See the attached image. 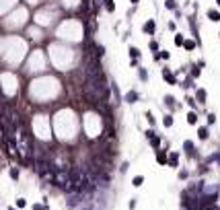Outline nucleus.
<instances>
[{"label": "nucleus", "instance_id": "f257e3e1", "mask_svg": "<svg viewBox=\"0 0 220 210\" xmlns=\"http://www.w3.org/2000/svg\"><path fill=\"white\" fill-rule=\"evenodd\" d=\"M146 138H150V144L154 146V148H159V146H161V138H159L154 132H152V130H150V132H146Z\"/></svg>", "mask_w": 220, "mask_h": 210}, {"label": "nucleus", "instance_id": "f03ea898", "mask_svg": "<svg viewBox=\"0 0 220 210\" xmlns=\"http://www.w3.org/2000/svg\"><path fill=\"white\" fill-rule=\"evenodd\" d=\"M142 29H144V33H148V35H152V33H154V31H157V25H154V21H148V23H146V25H144Z\"/></svg>", "mask_w": 220, "mask_h": 210}, {"label": "nucleus", "instance_id": "7ed1b4c3", "mask_svg": "<svg viewBox=\"0 0 220 210\" xmlns=\"http://www.w3.org/2000/svg\"><path fill=\"white\" fill-rule=\"evenodd\" d=\"M163 78H165L169 85H175V76H173L171 70H163Z\"/></svg>", "mask_w": 220, "mask_h": 210}, {"label": "nucleus", "instance_id": "20e7f679", "mask_svg": "<svg viewBox=\"0 0 220 210\" xmlns=\"http://www.w3.org/2000/svg\"><path fill=\"white\" fill-rule=\"evenodd\" d=\"M157 163H159V165H167V163H169V157L165 155V150H161L157 155Z\"/></svg>", "mask_w": 220, "mask_h": 210}, {"label": "nucleus", "instance_id": "39448f33", "mask_svg": "<svg viewBox=\"0 0 220 210\" xmlns=\"http://www.w3.org/2000/svg\"><path fill=\"white\" fill-rule=\"evenodd\" d=\"M187 124H189V126H195V124H197V115H195V111H189V113H187Z\"/></svg>", "mask_w": 220, "mask_h": 210}, {"label": "nucleus", "instance_id": "423d86ee", "mask_svg": "<svg viewBox=\"0 0 220 210\" xmlns=\"http://www.w3.org/2000/svg\"><path fill=\"white\" fill-rule=\"evenodd\" d=\"M177 163H179V155H177V152H171V157H169V165H171V167H177Z\"/></svg>", "mask_w": 220, "mask_h": 210}, {"label": "nucleus", "instance_id": "0eeeda50", "mask_svg": "<svg viewBox=\"0 0 220 210\" xmlns=\"http://www.w3.org/2000/svg\"><path fill=\"white\" fill-rule=\"evenodd\" d=\"M208 19H210V21H216V23H218V21H220V12L212 8V10H208Z\"/></svg>", "mask_w": 220, "mask_h": 210}, {"label": "nucleus", "instance_id": "6e6552de", "mask_svg": "<svg viewBox=\"0 0 220 210\" xmlns=\"http://www.w3.org/2000/svg\"><path fill=\"white\" fill-rule=\"evenodd\" d=\"M136 99H138V93H136V91H130L128 95H126V101H128V103H134Z\"/></svg>", "mask_w": 220, "mask_h": 210}, {"label": "nucleus", "instance_id": "1a4fd4ad", "mask_svg": "<svg viewBox=\"0 0 220 210\" xmlns=\"http://www.w3.org/2000/svg\"><path fill=\"white\" fill-rule=\"evenodd\" d=\"M195 97H197V101H200V103H204V101H206V91H204V89H197Z\"/></svg>", "mask_w": 220, "mask_h": 210}, {"label": "nucleus", "instance_id": "9d476101", "mask_svg": "<svg viewBox=\"0 0 220 210\" xmlns=\"http://www.w3.org/2000/svg\"><path fill=\"white\" fill-rule=\"evenodd\" d=\"M103 2H105V8H107L109 12H113V10H115V4H113V0H103Z\"/></svg>", "mask_w": 220, "mask_h": 210}, {"label": "nucleus", "instance_id": "9b49d317", "mask_svg": "<svg viewBox=\"0 0 220 210\" xmlns=\"http://www.w3.org/2000/svg\"><path fill=\"white\" fill-rule=\"evenodd\" d=\"M185 43V39H183V35L181 33H177V35H175V45H179V48H181V45Z\"/></svg>", "mask_w": 220, "mask_h": 210}, {"label": "nucleus", "instance_id": "f8f14e48", "mask_svg": "<svg viewBox=\"0 0 220 210\" xmlns=\"http://www.w3.org/2000/svg\"><path fill=\"white\" fill-rule=\"evenodd\" d=\"M130 56L134 58V60H138V58H140V50H138V48H130Z\"/></svg>", "mask_w": 220, "mask_h": 210}, {"label": "nucleus", "instance_id": "ddd939ff", "mask_svg": "<svg viewBox=\"0 0 220 210\" xmlns=\"http://www.w3.org/2000/svg\"><path fill=\"white\" fill-rule=\"evenodd\" d=\"M197 134H200L202 140H206L208 138V128H197Z\"/></svg>", "mask_w": 220, "mask_h": 210}, {"label": "nucleus", "instance_id": "4468645a", "mask_svg": "<svg viewBox=\"0 0 220 210\" xmlns=\"http://www.w3.org/2000/svg\"><path fill=\"white\" fill-rule=\"evenodd\" d=\"M183 148H185L187 152H193V142H191V140H185V142H183Z\"/></svg>", "mask_w": 220, "mask_h": 210}, {"label": "nucleus", "instance_id": "2eb2a0df", "mask_svg": "<svg viewBox=\"0 0 220 210\" xmlns=\"http://www.w3.org/2000/svg\"><path fill=\"white\" fill-rule=\"evenodd\" d=\"M171 56H169V52H159L157 54V60H169Z\"/></svg>", "mask_w": 220, "mask_h": 210}, {"label": "nucleus", "instance_id": "dca6fc26", "mask_svg": "<svg viewBox=\"0 0 220 210\" xmlns=\"http://www.w3.org/2000/svg\"><path fill=\"white\" fill-rule=\"evenodd\" d=\"M163 124H165L167 128H171V126H173V118H171V115H165V120H163Z\"/></svg>", "mask_w": 220, "mask_h": 210}, {"label": "nucleus", "instance_id": "f3484780", "mask_svg": "<svg viewBox=\"0 0 220 210\" xmlns=\"http://www.w3.org/2000/svg\"><path fill=\"white\" fill-rule=\"evenodd\" d=\"M144 118L148 120V124H154V115H152L150 111H146V113H144Z\"/></svg>", "mask_w": 220, "mask_h": 210}, {"label": "nucleus", "instance_id": "a211bd4d", "mask_svg": "<svg viewBox=\"0 0 220 210\" xmlns=\"http://www.w3.org/2000/svg\"><path fill=\"white\" fill-rule=\"evenodd\" d=\"M142 183H144V177H142V175L134 177V185H136V188H138V185H142Z\"/></svg>", "mask_w": 220, "mask_h": 210}, {"label": "nucleus", "instance_id": "6ab92c4d", "mask_svg": "<svg viewBox=\"0 0 220 210\" xmlns=\"http://www.w3.org/2000/svg\"><path fill=\"white\" fill-rule=\"evenodd\" d=\"M165 103H167L169 107H175V105H173V103H175V99H173L171 95H167V97H165Z\"/></svg>", "mask_w": 220, "mask_h": 210}, {"label": "nucleus", "instance_id": "aec40b11", "mask_svg": "<svg viewBox=\"0 0 220 210\" xmlns=\"http://www.w3.org/2000/svg\"><path fill=\"white\" fill-rule=\"evenodd\" d=\"M183 48H185V50H193V48H195V41H185Z\"/></svg>", "mask_w": 220, "mask_h": 210}, {"label": "nucleus", "instance_id": "412c9836", "mask_svg": "<svg viewBox=\"0 0 220 210\" xmlns=\"http://www.w3.org/2000/svg\"><path fill=\"white\" fill-rule=\"evenodd\" d=\"M17 206H19V208H25V206H27V202H25L23 198H19V200H17Z\"/></svg>", "mask_w": 220, "mask_h": 210}, {"label": "nucleus", "instance_id": "4be33fe9", "mask_svg": "<svg viewBox=\"0 0 220 210\" xmlns=\"http://www.w3.org/2000/svg\"><path fill=\"white\" fill-rule=\"evenodd\" d=\"M214 122H216V115H214V113H210V115H208V124H210V126H212V124H214Z\"/></svg>", "mask_w": 220, "mask_h": 210}, {"label": "nucleus", "instance_id": "5701e85b", "mask_svg": "<svg viewBox=\"0 0 220 210\" xmlns=\"http://www.w3.org/2000/svg\"><path fill=\"white\" fill-rule=\"evenodd\" d=\"M165 6H167V8H171V10H173V8H175V2H173V0H167V2H165Z\"/></svg>", "mask_w": 220, "mask_h": 210}, {"label": "nucleus", "instance_id": "b1692460", "mask_svg": "<svg viewBox=\"0 0 220 210\" xmlns=\"http://www.w3.org/2000/svg\"><path fill=\"white\" fill-rule=\"evenodd\" d=\"M10 177H12V179H19V171H17V169H10Z\"/></svg>", "mask_w": 220, "mask_h": 210}, {"label": "nucleus", "instance_id": "393cba45", "mask_svg": "<svg viewBox=\"0 0 220 210\" xmlns=\"http://www.w3.org/2000/svg\"><path fill=\"white\" fill-rule=\"evenodd\" d=\"M187 177V171H179V179H185Z\"/></svg>", "mask_w": 220, "mask_h": 210}, {"label": "nucleus", "instance_id": "a878e982", "mask_svg": "<svg viewBox=\"0 0 220 210\" xmlns=\"http://www.w3.org/2000/svg\"><path fill=\"white\" fill-rule=\"evenodd\" d=\"M35 210H46V206H41V204H37V206H35Z\"/></svg>", "mask_w": 220, "mask_h": 210}, {"label": "nucleus", "instance_id": "bb28decb", "mask_svg": "<svg viewBox=\"0 0 220 210\" xmlns=\"http://www.w3.org/2000/svg\"><path fill=\"white\" fill-rule=\"evenodd\" d=\"M216 161H218V163H220V155H218V159H216Z\"/></svg>", "mask_w": 220, "mask_h": 210}, {"label": "nucleus", "instance_id": "cd10ccee", "mask_svg": "<svg viewBox=\"0 0 220 210\" xmlns=\"http://www.w3.org/2000/svg\"><path fill=\"white\" fill-rule=\"evenodd\" d=\"M132 2H138V0H132Z\"/></svg>", "mask_w": 220, "mask_h": 210}, {"label": "nucleus", "instance_id": "c85d7f7f", "mask_svg": "<svg viewBox=\"0 0 220 210\" xmlns=\"http://www.w3.org/2000/svg\"><path fill=\"white\" fill-rule=\"evenodd\" d=\"M216 2H218V4H220V0H216Z\"/></svg>", "mask_w": 220, "mask_h": 210}]
</instances>
